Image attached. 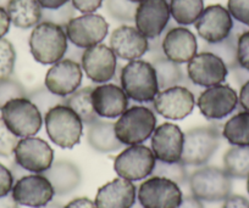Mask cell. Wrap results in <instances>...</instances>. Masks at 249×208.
I'll return each instance as SVG.
<instances>
[{
	"label": "cell",
	"instance_id": "obj_1",
	"mask_svg": "<svg viewBox=\"0 0 249 208\" xmlns=\"http://www.w3.org/2000/svg\"><path fill=\"white\" fill-rule=\"evenodd\" d=\"M120 84L128 99L150 104L160 92L157 73L149 61L133 60L124 64L120 72Z\"/></svg>",
	"mask_w": 249,
	"mask_h": 208
},
{
	"label": "cell",
	"instance_id": "obj_2",
	"mask_svg": "<svg viewBox=\"0 0 249 208\" xmlns=\"http://www.w3.org/2000/svg\"><path fill=\"white\" fill-rule=\"evenodd\" d=\"M28 45L36 61L42 64H54L66 55L69 39L64 27L42 21L33 28Z\"/></svg>",
	"mask_w": 249,
	"mask_h": 208
},
{
	"label": "cell",
	"instance_id": "obj_3",
	"mask_svg": "<svg viewBox=\"0 0 249 208\" xmlns=\"http://www.w3.org/2000/svg\"><path fill=\"white\" fill-rule=\"evenodd\" d=\"M49 139L61 149H72L80 144L83 122L71 107L60 104L52 107L43 117Z\"/></svg>",
	"mask_w": 249,
	"mask_h": 208
},
{
	"label": "cell",
	"instance_id": "obj_4",
	"mask_svg": "<svg viewBox=\"0 0 249 208\" xmlns=\"http://www.w3.org/2000/svg\"><path fill=\"white\" fill-rule=\"evenodd\" d=\"M157 128V116L148 106L128 107L115 123L116 138L124 145L143 144Z\"/></svg>",
	"mask_w": 249,
	"mask_h": 208
},
{
	"label": "cell",
	"instance_id": "obj_5",
	"mask_svg": "<svg viewBox=\"0 0 249 208\" xmlns=\"http://www.w3.org/2000/svg\"><path fill=\"white\" fill-rule=\"evenodd\" d=\"M188 186L202 202H221L231 195L232 178L224 168L202 166L188 176Z\"/></svg>",
	"mask_w": 249,
	"mask_h": 208
},
{
	"label": "cell",
	"instance_id": "obj_6",
	"mask_svg": "<svg viewBox=\"0 0 249 208\" xmlns=\"http://www.w3.org/2000/svg\"><path fill=\"white\" fill-rule=\"evenodd\" d=\"M221 131L215 126L196 127L184 133L181 162L184 166L202 167L214 156L220 145Z\"/></svg>",
	"mask_w": 249,
	"mask_h": 208
},
{
	"label": "cell",
	"instance_id": "obj_7",
	"mask_svg": "<svg viewBox=\"0 0 249 208\" xmlns=\"http://www.w3.org/2000/svg\"><path fill=\"white\" fill-rule=\"evenodd\" d=\"M0 112L4 123L18 138L35 136L42 128V113L28 97L10 100L0 109Z\"/></svg>",
	"mask_w": 249,
	"mask_h": 208
},
{
	"label": "cell",
	"instance_id": "obj_8",
	"mask_svg": "<svg viewBox=\"0 0 249 208\" xmlns=\"http://www.w3.org/2000/svg\"><path fill=\"white\" fill-rule=\"evenodd\" d=\"M157 159L152 149L142 144L131 145L122 150L114 161V171L130 181L143 180L152 176Z\"/></svg>",
	"mask_w": 249,
	"mask_h": 208
},
{
	"label": "cell",
	"instance_id": "obj_9",
	"mask_svg": "<svg viewBox=\"0 0 249 208\" xmlns=\"http://www.w3.org/2000/svg\"><path fill=\"white\" fill-rule=\"evenodd\" d=\"M137 198L143 208H178L183 195L175 181L152 176L140 185Z\"/></svg>",
	"mask_w": 249,
	"mask_h": 208
},
{
	"label": "cell",
	"instance_id": "obj_10",
	"mask_svg": "<svg viewBox=\"0 0 249 208\" xmlns=\"http://www.w3.org/2000/svg\"><path fill=\"white\" fill-rule=\"evenodd\" d=\"M64 30L71 44L81 49H88L100 44L107 38L109 23L102 15L83 14L73 17Z\"/></svg>",
	"mask_w": 249,
	"mask_h": 208
},
{
	"label": "cell",
	"instance_id": "obj_11",
	"mask_svg": "<svg viewBox=\"0 0 249 208\" xmlns=\"http://www.w3.org/2000/svg\"><path fill=\"white\" fill-rule=\"evenodd\" d=\"M196 102L205 118L220 121L229 117L237 109L238 95L230 85L217 84L203 90Z\"/></svg>",
	"mask_w": 249,
	"mask_h": 208
},
{
	"label": "cell",
	"instance_id": "obj_12",
	"mask_svg": "<svg viewBox=\"0 0 249 208\" xmlns=\"http://www.w3.org/2000/svg\"><path fill=\"white\" fill-rule=\"evenodd\" d=\"M225 62L209 51H200L187 62V77L198 87H214L222 84L229 76Z\"/></svg>",
	"mask_w": 249,
	"mask_h": 208
},
{
	"label": "cell",
	"instance_id": "obj_13",
	"mask_svg": "<svg viewBox=\"0 0 249 208\" xmlns=\"http://www.w3.org/2000/svg\"><path fill=\"white\" fill-rule=\"evenodd\" d=\"M15 163L31 173H44L54 162V151L45 140L28 136L18 140L14 151Z\"/></svg>",
	"mask_w": 249,
	"mask_h": 208
},
{
	"label": "cell",
	"instance_id": "obj_14",
	"mask_svg": "<svg viewBox=\"0 0 249 208\" xmlns=\"http://www.w3.org/2000/svg\"><path fill=\"white\" fill-rule=\"evenodd\" d=\"M154 109L160 116L172 121H181L190 116L196 106L195 93L183 85H175L160 90L153 100Z\"/></svg>",
	"mask_w": 249,
	"mask_h": 208
},
{
	"label": "cell",
	"instance_id": "obj_15",
	"mask_svg": "<svg viewBox=\"0 0 249 208\" xmlns=\"http://www.w3.org/2000/svg\"><path fill=\"white\" fill-rule=\"evenodd\" d=\"M11 195L18 205L40 208L53 201L55 191L44 174L33 173L18 179L13 186Z\"/></svg>",
	"mask_w": 249,
	"mask_h": 208
},
{
	"label": "cell",
	"instance_id": "obj_16",
	"mask_svg": "<svg viewBox=\"0 0 249 208\" xmlns=\"http://www.w3.org/2000/svg\"><path fill=\"white\" fill-rule=\"evenodd\" d=\"M81 67L88 80L104 84L116 76L117 56L110 47L100 43L83 50Z\"/></svg>",
	"mask_w": 249,
	"mask_h": 208
},
{
	"label": "cell",
	"instance_id": "obj_17",
	"mask_svg": "<svg viewBox=\"0 0 249 208\" xmlns=\"http://www.w3.org/2000/svg\"><path fill=\"white\" fill-rule=\"evenodd\" d=\"M170 17L167 0H143L136 9V28L148 39L158 38L166 30Z\"/></svg>",
	"mask_w": 249,
	"mask_h": 208
},
{
	"label": "cell",
	"instance_id": "obj_18",
	"mask_svg": "<svg viewBox=\"0 0 249 208\" xmlns=\"http://www.w3.org/2000/svg\"><path fill=\"white\" fill-rule=\"evenodd\" d=\"M83 69L80 62L61 59L55 62L45 75L44 85L57 96L66 97L81 87Z\"/></svg>",
	"mask_w": 249,
	"mask_h": 208
},
{
	"label": "cell",
	"instance_id": "obj_19",
	"mask_svg": "<svg viewBox=\"0 0 249 208\" xmlns=\"http://www.w3.org/2000/svg\"><path fill=\"white\" fill-rule=\"evenodd\" d=\"M233 18L229 10L220 4L209 5L196 21L198 35L208 44H215L226 39L233 28Z\"/></svg>",
	"mask_w": 249,
	"mask_h": 208
},
{
	"label": "cell",
	"instance_id": "obj_20",
	"mask_svg": "<svg viewBox=\"0 0 249 208\" xmlns=\"http://www.w3.org/2000/svg\"><path fill=\"white\" fill-rule=\"evenodd\" d=\"M184 133L174 123H162L150 136V146L158 161L174 163L181 161Z\"/></svg>",
	"mask_w": 249,
	"mask_h": 208
},
{
	"label": "cell",
	"instance_id": "obj_21",
	"mask_svg": "<svg viewBox=\"0 0 249 208\" xmlns=\"http://www.w3.org/2000/svg\"><path fill=\"white\" fill-rule=\"evenodd\" d=\"M110 49L117 57L133 61L144 56L148 51V38L132 26H120L110 35Z\"/></svg>",
	"mask_w": 249,
	"mask_h": 208
},
{
	"label": "cell",
	"instance_id": "obj_22",
	"mask_svg": "<svg viewBox=\"0 0 249 208\" xmlns=\"http://www.w3.org/2000/svg\"><path fill=\"white\" fill-rule=\"evenodd\" d=\"M165 56L176 64H187L197 55L198 42L192 31L179 26L172 27L162 37Z\"/></svg>",
	"mask_w": 249,
	"mask_h": 208
},
{
	"label": "cell",
	"instance_id": "obj_23",
	"mask_svg": "<svg viewBox=\"0 0 249 208\" xmlns=\"http://www.w3.org/2000/svg\"><path fill=\"white\" fill-rule=\"evenodd\" d=\"M128 96L121 87L104 83L93 87L92 104L95 113L103 118H117L128 109Z\"/></svg>",
	"mask_w": 249,
	"mask_h": 208
},
{
	"label": "cell",
	"instance_id": "obj_24",
	"mask_svg": "<svg viewBox=\"0 0 249 208\" xmlns=\"http://www.w3.org/2000/svg\"><path fill=\"white\" fill-rule=\"evenodd\" d=\"M137 201V188L132 181L116 178L100 186L95 196L97 208H132Z\"/></svg>",
	"mask_w": 249,
	"mask_h": 208
},
{
	"label": "cell",
	"instance_id": "obj_25",
	"mask_svg": "<svg viewBox=\"0 0 249 208\" xmlns=\"http://www.w3.org/2000/svg\"><path fill=\"white\" fill-rule=\"evenodd\" d=\"M53 185L56 196H65L75 191L82 181L80 168L68 160H57L53 162L50 168L44 173Z\"/></svg>",
	"mask_w": 249,
	"mask_h": 208
},
{
	"label": "cell",
	"instance_id": "obj_26",
	"mask_svg": "<svg viewBox=\"0 0 249 208\" xmlns=\"http://www.w3.org/2000/svg\"><path fill=\"white\" fill-rule=\"evenodd\" d=\"M87 142L93 150L102 154H109L124 147L115 134V123L100 118L87 124Z\"/></svg>",
	"mask_w": 249,
	"mask_h": 208
},
{
	"label": "cell",
	"instance_id": "obj_27",
	"mask_svg": "<svg viewBox=\"0 0 249 208\" xmlns=\"http://www.w3.org/2000/svg\"><path fill=\"white\" fill-rule=\"evenodd\" d=\"M5 10L10 22L21 30L35 28L42 22L43 9L37 0H8Z\"/></svg>",
	"mask_w": 249,
	"mask_h": 208
},
{
	"label": "cell",
	"instance_id": "obj_28",
	"mask_svg": "<svg viewBox=\"0 0 249 208\" xmlns=\"http://www.w3.org/2000/svg\"><path fill=\"white\" fill-rule=\"evenodd\" d=\"M246 30V26L239 22H234L233 28H232L231 33H230L226 39L215 43V44L205 43L204 47L202 48V51H209L219 56L225 62L229 71H232L236 67H238V62H237V42H238L239 35Z\"/></svg>",
	"mask_w": 249,
	"mask_h": 208
},
{
	"label": "cell",
	"instance_id": "obj_29",
	"mask_svg": "<svg viewBox=\"0 0 249 208\" xmlns=\"http://www.w3.org/2000/svg\"><path fill=\"white\" fill-rule=\"evenodd\" d=\"M152 64L157 73L158 85H159L160 90L167 89V88L175 87V85H183V87L191 89V85H193L190 78L187 77V75H184L181 64L171 61L167 57L157 60V61L152 62Z\"/></svg>",
	"mask_w": 249,
	"mask_h": 208
},
{
	"label": "cell",
	"instance_id": "obj_30",
	"mask_svg": "<svg viewBox=\"0 0 249 208\" xmlns=\"http://www.w3.org/2000/svg\"><path fill=\"white\" fill-rule=\"evenodd\" d=\"M221 134L232 146H249V112L241 111L227 119Z\"/></svg>",
	"mask_w": 249,
	"mask_h": 208
},
{
	"label": "cell",
	"instance_id": "obj_31",
	"mask_svg": "<svg viewBox=\"0 0 249 208\" xmlns=\"http://www.w3.org/2000/svg\"><path fill=\"white\" fill-rule=\"evenodd\" d=\"M92 90L93 87L78 88L75 93L65 97V105L71 107L78 114L86 126L100 118L93 109Z\"/></svg>",
	"mask_w": 249,
	"mask_h": 208
},
{
	"label": "cell",
	"instance_id": "obj_32",
	"mask_svg": "<svg viewBox=\"0 0 249 208\" xmlns=\"http://www.w3.org/2000/svg\"><path fill=\"white\" fill-rule=\"evenodd\" d=\"M171 17L179 26L196 23L204 10V0H169Z\"/></svg>",
	"mask_w": 249,
	"mask_h": 208
},
{
	"label": "cell",
	"instance_id": "obj_33",
	"mask_svg": "<svg viewBox=\"0 0 249 208\" xmlns=\"http://www.w3.org/2000/svg\"><path fill=\"white\" fill-rule=\"evenodd\" d=\"M224 169L232 179L249 176V146H232L224 155Z\"/></svg>",
	"mask_w": 249,
	"mask_h": 208
},
{
	"label": "cell",
	"instance_id": "obj_34",
	"mask_svg": "<svg viewBox=\"0 0 249 208\" xmlns=\"http://www.w3.org/2000/svg\"><path fill=\"white\" fill-rule=\"evenodd\" d=\"M152 176L167 178L170 180L175 181L177 185H184V184L188 183V176H190L186 169V166L181 161L167 163V162L158 161V160Z\"/></svg>",
	"mask_w": 249,
	"mask_h": 208
},
{
	"label": "cell",
	"instance_id": "obj_35",
	"mask_svg": "<svg viewBox=\"0 0 249 208\" xmlns=\"http://www.w3.org/2000/svg\"><path fill=\"white\" fill-rule=\"evenodd\" d=\"M27 97L38 107L43 117L52 107L60 104H65V97L53 94L45 85L42 88H38V89H35L33 92L27 93Z\"/></svg>",
	"mask_w": 249,
	"mask_h": 208
},
{
	"label": "cell",
	"instance_id": "obj_36",
	"mask_svg": "<svg viewBox=\"0 0 249 208\" xmlns=\"http://www.w3.org/2000/svg\"><path fill=\"white\" fill-rule=\"evenodd\" d=\"M105 6L109 15L120 22L135 21L137 5L130 0H105Z\"/></svg>",
	"mask_w": 249,
	"mask_h": 208
},
{
	"label": "cell",
	"instance_id": "obj_37",
	"mask_svg": "<svg viewBox=\"0 0 249 208\" xmlns=\"http://www.w3.org/2000/svg\"><path fill=\"white\" fill-rule=\"evenodd\" d=\"M16 64V51L10 40L0 39V80L13 76Z\"/></svg>",
	"mask_w": 249,
	"mask_h": 208
},
{
	"label": "cell",
	"instance_id": "obj_38",
	"mask_svg": "<svg viewBox=\"0 0 249 208\" xmlns=\"http://www.w3.org/2000/svg\"><path fill=\"white\" fill-rule=\"evenodd\" d=\"M16 97H27V92L22 83L13 76L0 80V109L10 100Z\"/></svg>",
	"mask_w": 249,
	"mask_h": 208
},
{
	"label": "cell",
	"instance_id": "obj_39",
	"mask_svg": "<svg viewBox=\"0 0 249 208\" xmlns=\"http://www.w3.org/2000/svg\"><path fill=\"white\" fill-rule=\"evenodd\" d=\"M76 9L73 8V5L71 4V1H69L66 5L61 6L59 9H55V10H47V9H43L42 14V21L44 22H52L55 25H59L61 27L65 28V26L72 20L73 17H76Z\"/></svg>",
	"mask_w": 249,
	"mask_h": 208
},
{
	"label": "cell",
	"instance_id": "obj_40",
	"mask_svg": "<svg viewBox=\"0 0 249 208\" xmlns=\"http://www.w3.org/2000/svg\"><path fill=\"white\" fill-rule=\"evenodd\" d=\"M18 138L6 127L3 118L0 117V156L10 157L14 155Z\"/></svg>",
	"mask_w": 249,
	"mask_h": 208
},
{
	"label": "cell",
	"instance_id": "obj_41",
	"mask_svg": "<svg viewBox=\"0 0 249 208\" xmlns=\"http://www.w3.org/2000/svg\"><path fill=\"white\" fill-rule=\"evenodd\" d=\"M227 10L236 22L249 27V0H229Z\"/></svg>",
	"mask_w": 249,
	"mask_h": 208
},
{
	"label": "cell",
	"instance_id": "obj_42",
	"mask_svg": "<svg viewBox=\"0 0 249 208\" xmlns=\"http://www.w3.org/2000/svg\"><path fill=\"white\" fill-rule=\"evenodd\" d=\"M237 62L238 66L249 71V30H246L237 42Z\"/></svg>",
	"mask_w": 249,
	"mask_h": 208
},
{
	"label": "cell",
	"instance_id": "obj_43",
	"mask_svg": "<svg viewBox=\"0 0 249 208\" xmlns=\"http://www.w3.org/2000/svg\"><path fill=\"white\" fill-rule=\"evenodd\" d=\"M15 184V178L8 167L0 163V197L9 195Z\"/></svg>",
	"mask_w": 249,
	"mask_h": 208
},
{
	"label": "cell",
	"instance_id": "obj_44",
	"mask_svg": "<svg viewBox=\"0 0 249 208\" xmlns=\"http://www.w3.org/2000/svg\"><path fill=\"white\" fill-rule=\"evenodd\" d=\"M104 0H71L76 11L82 14H93L102 8Z\"/></svg>",
	"mask_w": 249,
	"mask_h": 208
},
{
	"label": "cell",
	"instance_id": "obj_45",
	"mask_svg": "<svg viewBox=\"0 0 249 208\" xmlns=\"http://www.w3.org/2000/svg\"><path fill=\"white\" fill-rule=\"evenodd\" d=\"M147 54L149 55V60L148 61L152 62L157 61V60L164 59L165 54L162 51V37L153 38V39H148V51Z\"/></svg>",
	"mask_w": 249,
	"mask_h": 208
},
{
	"label": "cell",
	"instance_id": "obj_46",
	"mask_svg": "<svg viewBox=\"0 0 249 208\" xmlns=\"http://www.w3.org/2000/svg\"><path fill=\"white\" fill-rule=\"evenodd\" d=\"M222 208H249V200L241 195H230L225 200Z\"/></svg>",
	"mask_w": 249,
	"mask_h": 208
},
{
	"label": "cell",
	"instance_id": "obj_47",
	"mask_svg": "<svg viewBox=\"0 0 249 208\" xmlns=\"http://www.w3.org/2000/svg\"><path fill=\"white\" fill-rule=\"evenodd\" d=\"M238 105L243 109V111L249 112V80L241 85L238 95Z\"/></svg>",
	"mask_w": 249,
	"mask_h": 208
},
{
	"label": "cell",
	"instance_id": "obj_48",
	"mask_svg": "<svg viewBox=\"0 0 249 208\" xmlns=\"http://www.w3.org/2000/svg\"><path fill=\"white\" fill-rule=\"evenodd\" d=\"M64 208H97L95 203L87 197H78L64 206Z\"/></svg>",
	"mask_w": 249,
	"mask_h": 208
},
{
	"label": "cell",
	"instance_id": "obj_49",
	"mask_svg": "<svg viewBox=\"0 0 249 208\" xmlns=\"http://www.w3.org/2000/svg\"><path fill=\"white\" fill-rule=\"evenodd\" d=\"M10 18H9L8 13L4 8L0 6V39L4 38V35L9 32L10 30Z\"/></svg>",
	"mask_w": 249,
	"mask_h": 208
},
{
	"label": "cell",
	"instance_id": "obj_50",
	"mask_svg": "<svg viewBox=\"0 0 249 208\" xmlns=\"http://www.w3.org/2000/svg\"><path fill=\"white\" fill-rule=\"evenodd\" d=\"M231 72L232 76H233L234 82H236L239 87H241L242 84H244L247 80H249V71L242 68V67H236L234 69H232Z\"/></svg>",
	"mask_w": 249,
	"mask_h": 208
},
{
	"label": "cell",
	"instance_id": "obj_51",
	"mask_svg": "<svg viewBox=\"0 0 249 208\" xmlns=\"http://www.w3.org/2000/svg\"><path fill=\"white\" fill-rule=\"evenodd\" d=\"M42 9H47V10H55L61 6L66 5L71 0H37Z\"/></svg>",
	"mask_w": 249,
	"mask_h": 208
},
{
	"label": "cell",
	"instance_id": "obj_52",
	"mask_svg": "<svg viewBox=\"0 0 249 208\" xmlns=\"http://www.w3.org/2000/svg\"><path fill=\"white\" fill-rule=\"evenodd\" d=\"M178 208H204L202 201L195 196H184Z\"/></svg>",
	"mask_w": 249,
	"mask_h": 208
},
{
	"label": "cell",
	"instance_id": "obj_53",
	"mask_svg": "<svg viewBox=\"0 0 249 208\" xmlns=\"http://www.w3.org/2000/svg\"><path fill=\"white\" fill-rule=\"evenodd\" d=\"M85 50V49H83ZM83 50L81 48H77L73 44H69L68 51H66V59L73 60L76 62H81V59H82Z\"/></svg>",
	"mask_w": 249,
	"mask_h": 208
},
{
	"label": "cell",
	"instance_id": "obj_54",
	"mask_svg": "<svg viewBox=\"0 0 249 208\" xmlns=\"http://www.w3.org/2000/svg\"><path fill=\"white\" fill-rule=\"evenodd\" d=\"M18 206L20 205L16 202L11 192L9 195L0 197V208H20Z\"/></svg>",
	"mask_w": 249,
	"mask_h": 208
},
{
	"label": "cell",
	"instance_id": "obj_55",
	"mask_svg": "<svg viewBox=\"0 0 249 208\" xmlns=\"http://www.w3.org/2000/svg\"><path fill=\"white\" fill-rule=\"evenodd\" d=\"M40 208H64V206L59 202H55V201H50L49 203H47V205Z\"/></svg>",
	"mask_w": 249,
	"mask_h": 208
},
{
	"label": "cell",
	"instance_id": "obj_56",
	"mask_svg": "<svg viewBox=\"0 0 249 208\" xmlns=\"http://www.w3.org/2000/svg\"><path fill=\"white\" fill-rule=\"evenodd\" d=\"M132 208H143V207H142V205H141L140 202H137V201H136V203L133 205Z\"/></svg>",
	"mask_w": 249,
	"mask_h": 208
},
{
	"label": "cell",
	"instance_id": "obj_57",
	"mask_svg": "<svg viewBox=\"0 0 249 208\" xmlns=\"http://www.w3.org/2000/svg\"><path fill=\"white\" fill-rule=\"evenodd\" d=\"M247 191H248L249 193V176H247Z\"/></svg>",
	"mask_w": 249,
	"mask_h": 208
},
{
	"label": "cell",
	"instance_id": "obj_58",
	"mask_svg": "<svg viewBox=\"0 0 249 208\" xmlns=\"http://www.w3.org/2000/svg\"><path fill=\"white\" fill-rule=\"evenodd\" d=\"M130 1H132V3H136V4H140L142 3L143 0H130Z\"/></svg>",
	"mask_w": 249,
	"mask_h": 208
}]
</instances>
